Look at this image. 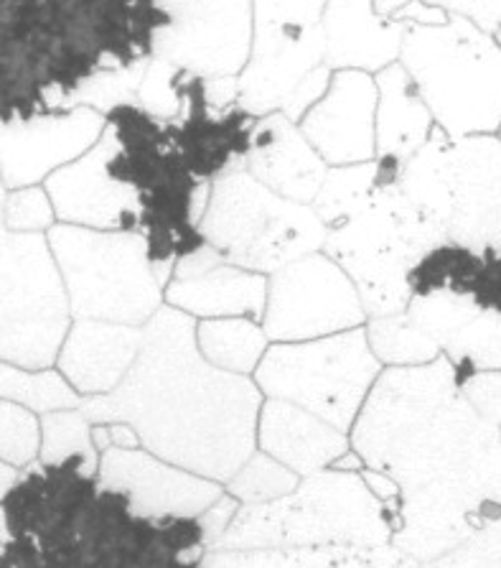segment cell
<instances>
[{
	"mask_svg": "<svg viewBox=\"0 0 501 568\" xmlns=\"http://www.w3.org/2000/svg\"><path fill=\"white\" fill-rule=\"evenodd\" d=\"M171 308L204 318H263L267 278L263 273L237 268L209 245L178 257L166 283Z\"/></svg>",
	"mask_w": 501,
	"mask_h": 568,
	"instance_id": "ac0fdd59",
	"label": "cell"
},
{
	"mask_svg": "<svg viewBox=\"0 0 501 568\" xmlns=\"http://www.w3.org/2000/svg\"><path fill=\"white\" fill-rule=\"evenodd\" d=\"M377 115V82L361 69H336L324 98L298 120L300 133L331 166L371 161Z\"/></svg>",
	"mask_w": 501,
	"mask_h": 568,
	"instance_id": "e0dca14e",
	"label": "cell"
},
{
	"mask_svg": "<svg viewBox=\"0 0 501 568\" xmlns=\"http://www.w3.org/2000/svg\"><path fill=\"white\" fill-rule=\"evenodd\" d=\"M328 0H253L249 54H321L324 8Z\"/></svg>",
	"mask_w": 501,
	"mask_h": 568,
	"instance_id": "484cf974",
	"label": "cell"
},
{
	"mask_svg": "<svg viewBox=\"0 0 501 568\" xmlns=\"http://www.w3.org/2000/svg\"><path fill=\"white\" fill-rule=\"evenodd\" d=\"M47 194L64 225L117 232L137 230L133 194L110 176L100 141L84 156L47 176Z\"/></svg>",
	"mask_w": 501,
	"mask_h": 568,
	"instance_id": "d6986e66",
	"label": "cell"
},
{
	"mask_svg": "<svg viewBox=\"0 0 501 568\" xmlns=\"http://www.w3.org/2000/svg\"><path fill=\"white\" fill-rule=\"evenodd\" d=\"M198 232L224 261L263 275L318 253L326 240L314 206L270 192L245 166L214 179Z\"/></svg>",
	"mask_w": 501,
	"mask_h": 568,
	"instance_id": "9c48e42d",
	"label": "cell"
},
{
	"mask_svg": "<svg viewBox=\"0 0 501 568\" xmlns=\"http://www.w3.org/2000/svg\"><path fill=\"white\" fill-rule=\"evenodd\" d=\"M400 64L448 135L501 138V47L461 16L410 23Z\"/></svg>",
	"mask_w": 501,
	"mask_h": 568,
	"instance_id": "8992f818",
	"label": "cell"
},
{
	"mask_svg": "<svg viewBox=\"0 0 501 568\" xmlns=\"http://www.w3.org/2000/svg\"><path fill=\"white\" fill-rule=\"evenodd\" d=\"M171 29L155 57L202 77H237L253 47V0H159Z\"/></svg>",
	"mask_w": 501,
	"mask_h": 568,
	"instance_id": "5bb4252c",
	"label": "cell"
},
{
	"mask_svg": "<svg viewBox=\"0 0 501 568\" xmlns=\"http://www.w3.org/2000/svg\"><path fill=\"white\" fill-rule=\"evenodd\" d=\"M420 568H501V518L483 525L461 546Z\"/></svg>",
	"mask_w": 501,
	"mask_h": 568,
	"instance_id": "d590c367",
	"label": "cell"
},
{
	"mask_svg": "<svg viewBox=\"0 0 501 568\" xmlns=\"http://www.w3.org/2000/svg\"><path fill=\"white\" fill-rule=\"evenodd\" d=\"M143 326L80 318L59 349V369L80 395L112 393L133 367Z\"/></svg>",
	"mask_w": 501,
	"mask_h": 568,
	"instance_id": "7402d4cb",
	"label": "cell"
},
{
	"mask_svg": "<svg viewBox=\"0 0 501 568\" xmlns=\"http://www.w3.org/2000/svg\"><path fill=\"white\" fill-rule=\"evenodd\" d=\"M98 479L112 493L123 495L131 510L143 518H198L222 497L219 481L198 477L151 452L110 449L102 452Z\"/></svg>",
	"mask_w": 501,
	"mask_h": 568,
	"instance_id": "9a60e30c",
	"label": "cell"
},
{
	"mask_svg": "<svg viewBox=\"0 0 501 568\" xmlns=\"http://www.w3.org/2000/svg\"><path fill=\"white\" fill-rule=\"evenodd\" d=\"M446 245L440 232L397 182H379L357 212L326 230L324 251L349 275L371 316L405 312L410 271L422 255Z\"/></svg>",
	"mask_w": 501,
	"mask_h": 568,
	"instance_id": "ba28073f",
	"label": "cell"
},
{
	"mask_svg": "<svg viewBox=\"0 0 501 568\" xmlns=\"http://www.w3.org/2000/svg\"><path fill=\"white\" fill-rule=\"evenodd\" d=\"M375 115V159L402 166L428 141L436 120L422 102L412 77L400 62L379 69Z\"/></svg>",
	"mask_w": 501,
	"mask_h": 568,
	"instance_id": "cb8c5ba5",
	"label": "cell"
},
{
	"mask_svg": "<svg viewBox=\"0 0 501 568\" xmlns=\"http://www.w3.org/2000/svg\"><path fill=\"white\" fill-rule=\"evenodd\" d=\"M328 82H331V69H328L326 64L316 67L314 72H310L306 80L298 84L296 92L290 94L280 113L288 120H293V123H298V120L304 118L308 110L324 98V92L328 90Z\"/></svg>",
	"mask_w": 501,
	"mask_h": 568,
	"instance_id": "ab89813d",
	"label": "cell"
},
{
	"mask_svg": "<svg viewBox=\"0 0 501 568\" xmlns=\"http://www.w3.org/2000/svg\"><path fill=\"white\" fill-rule=\"evenodd\" d=\"M16 479H19V469L11 467V464L0 462V500L8 495V489L16 485Z\"/></svg>",
	"mask_w": 501,
	"mask_h": 568,
	"instance_id": "b9f144b4",
	"label": "cell"
},
{
	"mask_svg": "<svg viewBox=\"0 0 501 568\" xmlns=\"http://www.w3.org/2000/svg\"><path fill=\"white\" fill-rule=\"evenodd\" d=\"M145 67H149V62L127 69H112V72L94 77V80L84 84L82 92L76 94L74 108L84 105L108 115L110 110H115L120 105H135Z\"/></svg>",
	"mask_w": 501,
	"mask_h": 568,
	"instance_id": "e575fe53",
	"label": "cell"
},
{
	"mask_svg": "<svg viewBox=\"0 0 501 568\" xmlns=\"http://www.w3.org/2000/svg\"><path fill=\"white\" fill-rule=\"evenodd\" d=\"M90 424L131 426L145 452L212 481H229L257 444L260 387L206 363L194 318L161 306L133 367L112 393L82 403Z\"/></svg>",
	"mask_w": 501,
	"mask_h": 568,
	"instance_id": "7a4b0ae2",
	"label": "cell"
},
{
	"mask_svg": "<svg viewBox=\"0 0 501 568\" xmlns=\"http://www.w3.org/2000/svg\"><path fill=\"white\" fill-rule=\"evenodd\" d=\"M159 0H0V125L74 108L94 77L151 62Z\"/></svg>",
	"mask_w": 501,
	"mask_h": 568,
	"instance_id": "277c9868",
	"label": "cell"
},
{
	"mask_svg": "<svg viewBox=\"0 0 501 568\" xmlns=\"http://www.w3.org/2000/svg\"><path fill=\"white\" fill-rule=\"evenodd\" d=\"M453 365L458 381L479 369H501V312L481 308L440 352Z\"/></svg>",
	"mask_w": 501,
	"mask_h": 568,
	"instance_id": "1f68e13d",
	"label": "cell"
},
{
	"mask_svg": "<svg viewBox=\"0 0 501 568\" xmlns=\"http://www.w3.org/2000/svg\"><path fill=\"white\" fill-rule=\"evenodd\" d=\"M257 442L263 452L296 475H316L349 454V438L328 420L288 400L270 398L257 416Z\"/></svg>",
	"mask_w": 501,
	"mask_h": 568,
	"instance_id": "603a6c76",
	"label": "cell"
},
{
	"mask_svg": "<svg viewBox=\"0 0 501 568\" xmlns=\"http://www.w3.org/2000/svg\"><path fill=\"white\" fill-rule=\"evenodd\" d=\"M105 131V115L76 105L25 123L0 125V179L8 189L37 186L84 156Z\"/></svg>",
	"mask_w": 501,
	"mask_h": 568,
	"instance_id": "2e32d148",
	"label": "cell"
},
{
	"mask_svg": "<svg viewBox=\"0 0 501 568\" xmlns=\"http://www.w3.org/2000/svg\"><path fill=\"white\" fill-rule=\"evenodd\" d=\"M47 240L76 322L143 326L161 308L166 283L141 235L62 222L49 230Z\"/></svg>",
	"mask_w": 501,
	"mask_h": 568,
	"instance_id": "30bf717a",
	"label": "cell"
},
{
	"mask_svg": "<svg viewBox=\"0 0 501 568\" xmlns=\"http://www.w3.org/2000/svg\"><path fill=\"white\" fill-rule=\"evenodd\" d=\"M41 446V424L29 408L0 398V462L29 467Z\"/></svg>",
	"mask_w": 501,
	"mask_h": 568,
	"instance_id": "836d02e7",
	"label": "cell"
},
{
	"mask_svg": "<svg viewBox=\"0 0 501 568\" xmlns=\"http://www.w3.org/2000/svg\"><path fill=\"white\" fill-rule=\"evenodd\" d=\"M198 518H143L76 462L33 464L0 500V568H198Z\"/></svg>",
	"mask_w": 501,
	"mask_h": 568,
	"instance_id": "3957f363",
	"label": "cell"
},
{
	"mask_svg": "<svg viewBox=\"0 0 501 568\" xmlns=\"http://www.w3.org/2000/svg\"><path fill=\"white\" fill-rule=\"evenodd\" d=\"M324 64L331 69L379 72L400 59L408 26L385 19L375 0H328L324 8Z\"/></svg>",
	"mask_w": 501,
	"mask_h": 568,
	"instance_id": "44dd1931",
	"label": "cell"
},
{
	"mask_svg": "<svg viewBox=\"0 0 501 568\" xmlns=\"http://www.w3.org/2000/svg\"><path fill=\"white\" fill-rule=\"evenodd\" d=\"M448 16H461L501 47V0H426Z\"/></svg>",
	"mask_w": 501,
	"mask_h": 568,
	"instance_id": "f35d334b",
	"label": "cell"
},
{
	"mask_svg": "<svg viewBox=\"0 0 501 568\" xmlns=\"http://www.w3.org/2000/svg\"><path fill=\"white\" fill-rule=\"evenodd\" d=\"M69 298L41 232L0 235V359L25 369L57 363L69 334Z\"/></svg>",
	"mask_w": 501,
	"mask_h": 568,
	"instance_id": "7c38bea8",
	"label": "cell"
},
{
	"mask_svg": "<svg viewBox=\"0 0 501 568\" xmlns=\"http://www.w3.org/2000/svg\"><path fill=\"white\" fill-rule=\"evenodd\" d=\"M3 204H6V184L3 179H0V235L6 232V225H3Z\"/></svg>",
	"mask_w": 501,
	"mask_h": 568,
	"instance_id": "7bdbcfd3",
	"label": "cell"
},
{
	"mask_svg": "<svg viewBox=\"0 0 501 568\" xmlns=\"http://www.w3.org/2000/svg\"><path fill=\"white\" fill-rule=\"evenodd\" d=\"M367 312L349 275L331 257L310 253L273 273L267 283L265 337L308 342L357 329Z\"/></svg>",
	"mask_w": 501,
	"mask_h": 568,
	"instance_id": "4fadbf2b",
	"label": "cell"
},
{
	"mask_svg": "<svg viewBox=\"0 0 501 568\" xmlns=\"http://www.w3.org/2000/svg\"><path fill=\"white\" fill-rule=\"evenodd\" d=\"M395 513L361 467L331 464L280 500L242 505L209 550L392 546Z\"/></svg>",
	"mask_w": 501,
	"mask_h": 568,
	"instance_id": "5b68a950",
	"label": "cell"
},
{
	"mask_svg": "<svg viewBox=\"0 0 501 568\" xmlns=\"http://www.w3.org/2000/svg\"><path fill=\"white\" fill-rule=\"evenodd\" d=\"M397 184L446 243L473 251L501 243V138H453L436 125Z\"/></svg>",
	"mask_w": 501,
	"mask_h": 568,
	"instance_id": "52a82bcc",
	"label": "cell"
},
{
	"mask_svg": "<svg viewBox=\"0 0 501 568\" xmlns=\"http://www.w3.org/2000/svg\"><path fill=\"white\" fill-rule=\"evenodd\" d=\"M0 398L19 403L31 413H54L82 406V395L57 369H25L0 365Z\"/></svg>",
	"mask_w": 501,
	"mask_h": 568,
	"instance_id": "f1b7e54d",
	"label": "cell"
},
{
	"mask_svg": "<svg viewBox=\"0 0 501 568\" xmlns=\"http://www.w3.org/2000/svg\"><path fill=\"white\" fill-rule=\"evenodd\" d=\"M298 487V475L270 454H249V459L227 481V495L242 505H265L280 500Z\"/></svg>",
	"mask_w": 501,
	"mask_h": 568,
	"instance_id": "d6a6232c",
	"label": "cell"
},
{
	"mask_svg": "<svg viewBox=\"0 0 501 568\" xmlns=\"http://www.w3.org/2000/svg\"><path fill=\"white\" fill-rule=\"evenodd\" d=\"M41 464L76 462L88 475H98L100 454L92 442V424L80 408L44 413L41 420Z\"/></svg>",
	"mask_w": 501,
	"mask_h": 568,
	"instance_id": "f546056e",
	"label": "cell"
},
{
	"mask_svg": "<svg viewBox=\"0 0 501 568\" xmlns=\"http://www.w3.org/2000/svg\"><path fill=\"white\" fill-rule=\"evenodd\" d=\"M382 373L367 332L349 329L308 342H278L257 365V387L288 400L347 434L361 403Z\"/></svg>",
	"mask_w": 501,
	"mask_h": 568,
	"instance_id": "8fae6325",
	"label": "cell"
},
{
	"mask_svg": "<svg viewBox=\"0 0 501 568\" xmlns=\"http://www.w3.org/2000/svg\"><path fill=\"white\" fill-rule=\"evenodd\" d=\"M196 344L206 363L227 373L245 375L260 365L267 337L263 326H257L253 318H204L196 326Z\"/></svg>",
	"mask_w": 501,
	"mask_h": 568,
	"instance_id": "4316f807",
	"label": "cell"
},
{
	"mask_svg": "<svg viewBox=\"0 0 501 568\" xmlns=\"http://www.w3.org/2000/svg\"><path fill=\"white\" fill-rule=\"evenodd\" d=\"M351 428L361 467L397 489L392 546L420 566L501 518V428L469 406L443 355L379 373Z\"/></svg>",
	"mask_w": 501,
	"mask_h": 568,
	"instance_id": "6da1fadb",
	"label": "cell"
},
{
	"mask_svg": "<svg viewBox=\"0 0 501 568\" xmlns=\"http://www.w3.org/2000/svg\"><path fill=\"white\" fill-rule=\"evenodd\" d=\"M379 182H397V176L387 174L377 159L365 163H347V166H331L326 171L324 184L310 206H314L328 230L357 212Z\"/></svg>",
	"mask_w": 501,
	"mask_h": 568,
	"instance_id": "83f0119b",
	"label": "cell"
},
{
	"mask_svg": "<svg viewBox=\"0 0 501 568\" xmlns=\"http://www.w3.org/2000/svg\"><path fill=\"white\" fill-rule=\"evenodd\" d=\"M54 206L47 189L23 186L13 189L3 204V225L11 232H41L54 227Z\"/></svg>",
	"mask_w": 501,
	"mask_h": 568,
	"instance_id": "8d00e7d4",
	"label": "cell"
},
{
	"mask_svg": "<svg viewBox=\"0 0 501 568\" xmlns=\"http://www.w3.org/2000/svg\"><path fill=\"white\" fill-rule=\"evenodd\" d=\"M237 513V500L229 495H222L217 503H214L209 510L198 515V523H202V528L206 532V540H209V548L217 544V538L222 536L224 530H227V525L232 520V515Z\"/></svg>",
	"mask_w": 501,
	"mask_h": 568,
	"instance_id": "60d3db41",
	"label": "cell"
},
{
	"mask_svg": "<svg viewBox=\"0 0 501 568\" xmlns=\"http://www.w3.org/2000/svg\"><path fill=\"white\" fill-rule=\"evenodd\" d=\"M367 342L371 355L390 367L428 365L440 357L438 344L420 326H415L405 312L377 316L367 329Z\"/></svg>",
	"mask_w": 501,
	"mask_h": 568,
	"instance_id": "4dcf8cb0",
	"label": "cell"
},
{
	"mask_svg": "<svg viewBox=\"0 0 501 568\" xmlns=\"http://www.w3.org/2000/svg\"><path fill=\"white\" fill-rule=\"evenodd\" d=\"M242 166L270 192L298 204L316 200L328 171L300 128L283 113L263 115L253 125Z\"/></svg>",
	"mask_w": 501,
	"mask_h": 568,
	"instance_id": "ffe728a7",
	"label": "cell"
},
{
	"mask_svg": "<svg viewBox=\"0 0 501 568\" xmlns=\"http://www.w3.org/2000/svg\"><path fill=\"white\" fill-rule=\"evenodd\" d=\"M198 568H420L395 546L206 550Z\"/></svg>",
	"mask_w": 501,
	"mask_h": 568,
	"instance_id": "d4e9b609",
	"label": "cell"
},
{
	"mask_svg": "<svg viewBox=\"0 0 501 568\" xmlns=\"http://www.w3.org/2000/svg\"><path fill=\"white\" fill-rule=\"evenodd\" d=\"M458 387L481 418L501 428V369H479L458 381Z\"/></svg>",
	"mask_w": 501,
	"mask_h": 568,
	"instance_id": "74e56055",
	"label": "cell"
}]
</instances>
